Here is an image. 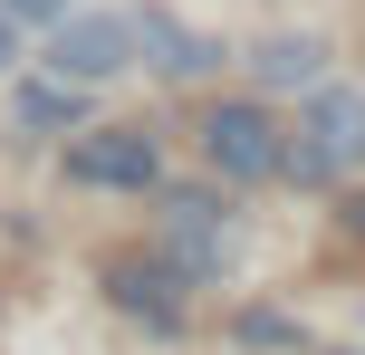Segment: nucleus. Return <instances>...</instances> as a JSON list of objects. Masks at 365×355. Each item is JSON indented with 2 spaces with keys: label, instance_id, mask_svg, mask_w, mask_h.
I'll list each match as a JSON object with an SVG mask.
<instances>
[{
  "label": "nucleus",
  "instance_id": "nucleus-1",
  "mask_svg": "<svg viewBox=\"0 0 365 355\" xmlns=\"http://www.w3.org/2000/svg\"><path fill=\"white\" fill-rule=\"evenodd\" d=\"M356 164H365V96L356 87H317L308 125H298V144H289L279 173H298V183H346Z\"/></svg>",
  "mask_w": 365,
  "mask_h": 355
},
{
  "label": "nucleus",
  "instance_id": "nucleus-2",
  "mask_svg": "<svg viewBox=\"0 0 365 355\" xmlns=\"http://www.w3.org/2000/svg\"><path fill=\"white\" fill-rule=\"evenodd\" d=\"M115 68H135V19H115V10H58L48 19V77L96 87Z\"/></svg>",
  "mask_w": 365,
  "mask_h": 355
},
{
  "label": "nucleus",
  "instance_id": "nucleus-3",
  "mask_svg": "<svg viewBox=\"0 0 365 355\" xmlns=\"http://www.w3.org/2000/svg\"><path fill=\"white\" fill-rule=\"evenodd\" d=\"M202 154H212L231 183H269V173L289 164V144H279V125H269V106H259V96H231V106L202 115Z\"/></svg>",
  "mask_w": 365,
  "mask_h": 355
},
{
  "label": "nucleus",
  "instance_id": "nucleus-4",
  "mask_svg": "<svg viewBox=\"0 0 365 355\" xmlns=\"http://www.w3.org/2000/svg\"><path fill=\"white\" fill-rule=\"evenodd\" d=\"M164 260L182 269V288L231 269V211L212 192H164Z\"/></svg>",
  "mask_w": 365,
  "mask_h": 355
},
{
  "label": "nucleus",
  "instance_id": "nucleus-5",
  "mask_svg": "<svg viewBox=\"0 0 365 355\" xmlns=\"http://www.w3.org/2000/svg\"><path fill=\"white\" fill-rule=\"evenodd\" d=\"M106 298L125 317H145L154 337H173L182 327V269L173 260H106Z\"/></svg>",
  "mask_w": 365,
  "mask_h": 355
},
{
  "label": "nucleus",
  "instance_id": "nucleus-6",
  "mask_svg": "<svg viewBox=\"0 0 365 355\" xmlns=\"http://www.w3.org/2000/svg\"><path fill=\"white\" fill-rule=\"evenodd\" d=\"M68 173H77V183H106V192H145V183H154V134H135V125L77 134Z\"/></svg>",
  "mask_w": 365,
  "mask_h": 355
},
{
  "label": "nucleus",
  "instance_id": "nucleus-7",
  "mask_svg": "<svg viewBox=\"0 0 365 355\" xmlns=\"http://www.w3.org/2000/svg\"><path fill=\"white\" fill-rule=\"evenodd\" d=\"M135 48H145V68H154V77H173V87L221 68V48H212L202 29H182L173 10H135Z\"/></svg>",
  "mask_w": 365,
  "mask_h": 355
},
{
  "label": "nucleus",
  "instance_id": "nucleus-8",
  "mask_svg": "<svg viewBox=\"0 0 365 355\" xmlns=\"http://www.w3.org/2000/svg\"><path fill=\"white\" fill-rule=\"evenodd\" d=\"M317 68H327V38H308V29H279V38H259V48H250L259 96H269V87H317Z\"/></svg>",
  "mask_w": 365,
  "mask_h": 355
},
{
  "label": "nucleus",
  "instance_id": "nucleus-9",
  "mask_svg": "<svg viewBox=\"0 0 365 355\" xmlns=\"http://www.w3.org/2000/svg\"><path fill=\"white\" fill-rule=\"evenodd\" d=\"M10 115H19V134L77 125V87H68V77H38V87H19V96H10Z\"/></svg>",
  "mask_w": 365,
  "mask_h": 355
},
{
  "label": "nucleus",
  "instance_id": "nucleus-10",
  "mask_svg": "<svg viewBox=\"0 0 365 355\" xmlns=\"http://www.w3.org/2000/svg\"><path fill=\"white\" fill-rule=\"evenodd\" d=\"M289 337H298L289 317H259V307H250V317H240V346H289Z\"/></svg>",
  "mask_w": 365,
  "mask_h": 355
},
{
  "label": "nucleus",
  "instance_id": "nucleus-11",
  "mask_svg": "<svg viewBox=\"0 0 365 355\" xmlns=\"http://www.w3.org/2000/svg\"><path fill=\"white\" fill-rule=\"evenodd\" d=\"M0 10H10V19H29V29H48V19L68 10V0H0Z\"/></svg>",
  "mask_w": 365,
  "mask_h": 355
},
{
  "label": "nucleus",
  "instance_id": "nucleus-12",
  "mask_svg": "<svg viewBox=\"0 0 365 355\" xmlns=\"http://www.w3.org/2000/svg\"><path fill=\"white\" fill-rule=\"evenodd\" d=\"M10 58H19V19L0 10V68H10Z\"/></svg>",
  "mask_w": 365,
  "mask_h": 355
}]
</instances>
